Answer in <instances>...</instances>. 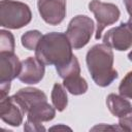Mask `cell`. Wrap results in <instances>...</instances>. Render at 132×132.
Wrapping results in <instances>:
<instances>
[{
	"label": "cell",
	"mask_w": 132,
	"mask_h": 132,
	"mask_svg": "<svg viewBox=\"0 0 132 132\" xmlns=\"http://www.w3.org/2000/svg\"><path fill=\"white\" fill-rule=\"evenodd\" d=\"M124 4H125V7L130 15V18H132V0H123Z\"/></svg>",
	"instance_id": "cell-23"
},
{
	"label": "cell",
	"mask_w": 132,
	"mask_h": 132,
	"mask_svg": "<svg viewBox=\"0 0 132 132\" xmlns=\"http://www.w3.org/2000/svg\"><path fill=\"white\" fill-rule=\"evenodd\" d=\"M10 89V82H0V99L7 96Z\"/></svg>",
	"instance_id": "cell-21"
},
{
	"label": "cell",
	"mask_w": 132,
	"mask_h": 132,
	"mask_svg": "<svg viewBox=\"0 0 132 132\" xmlns=\"http://www.w3.org/2000/svg\"><path fill=\"white\" fill-rule=\"evenodd\" d=\"M40 16L48 25H59L66 16V0H38Z\"/></svg>",
	"instance_id": "cell-9"
},
{
	"label": "cell",
	"mask_w": 132,
	"mask_h": 132,
	"mask_svg": "<svg viewBox=\"0 0 132 132\" xmlns=\"http://www.w3.org/2000/svg\"><path fill=\"white\" fill-rule=\"evenodd\" d=\"M105 129H114V130H122L121 127L119 126H106V125H101V126H96L92 128V130H105Z\"/></svg>",
	"instance_id": "cell-22"
},
{
	"label": "cell",
	"mask_w": 132,
	"mask_h": 132,
	"mask_svg": "<svg viewBox=\"0 0 132 132\" xmlns=\"http://www.w3.org/2000/svg\"><path fill=\"white\" fill-rule=\"evenodd\" d=\"M73 56L72 45L67 35L61 32H51L42 35L35 50V57L44 65H55L56 68L69 63Z\"/></svg>",
	"instance_id": "cell-1"
},
{
	"label": "cell",
	"mask_w": 132,
	"mask_h": 132,
	"mask_svg": "<svg viewBox=\"0 0 132 132\" xmlns=\"http://www.w3.org/2000/svg\"><path fill=\"white\" fill-rule=\"evenodd\" d=\"M32 20L30 7L20 1L1 0L0 25L7 29H20L28 25Z\"/></svg>",
	"instance_id": "cell-3"
},
{
	"label": "cell",
	"mask_w": 132,
	"mask_h": 132,
	"mask_svg": "<svg viewBox=\"0 0 132 132\" xmlns=\"http://www.w3.org/2000/svg\"><path fill=\"white\" fill-rule=\"evenodd\" d=\"M103 43L123 52L132 46V23H122L121 25L109 29L103 36Z\"/></svg>",
	"instance_id": "cell-7"
},
{
	"label": "cell",
	"mask_w": 132,
	"mask_h": 132,
	"mask_svg": "<svg viewBox=\"0 0 132 132\" xmlns=\"http://www.w3.org/2000/svg\"><path fill=\"white\" fill-rule=\"evenodd\" d=\"M95 24L87 15H76L68 24L66 35L72 48L79 50L87 45L94 33Z\"/></svg>",
	"instance_id": "cell-4"
},
{
	"label": "cell",
	"mask_w": 132,
	"mask_h": 132,
	"mask_svg": "<svg viewBox=\"0 0 132 132\" xmlns=\"http://www.w3.org/2000/svg\"><path fill=\"white\" fill-rule=\"evenodd\" d=\"M56 129H58V130H59V129H65V130H66V129H69V130H71L69 127H67V126H63V125H60V126H54V127L51 128V130H56Z\"/></svg>",
	"instance_id": "cell-24"
},
{
	"label": "cell",
	"mask_w": 132,
	"mask_h": 132,
	"mask_svg": "<svg viewBox=\"0 0 132 132\" xmlns=\"http://www.w3.org/2000/svg\"><path fill=\"white\" fill-rule=\"evenodd\" d=\"M129 22H130V23H132V18H130V19H129Z\"/></svg>",
	"instance_id": "cell-26"
},
{
	"label": "cell",
	"mask_w": 132,
	"mask_h": 132,
	"mask_svg": "<svg viewBox=\"0 0 132 132\" xmlns=\"http://www.w3.org/2000/svg\"><path fill=\"white\" fill-rule=\"evenodd\" d=\"M113 60V52L105 43L95 44L88 51L86 56L88 70L97 86L107 87L118 77Z\"/></svg>",
	"instance_id": "cell-2"
},
{
	"label": "cell",
	"mask_w": 132,
	"mask_h": 132,
	"mask_svg": "<svg viewBox=\"0 0 132 132\" xmlns=\"http://www.w3.org/2000/svg\"><path fill=\"white\" fill-rule=\"evenodd\" d=\"M119 92L125 98L132 99V71L128 72L119 86Z\"/></svg>",
	"instance_id": "cell-19"
},
{
	"label": "cell",
	"mask_w": 132,
	"mask_h": 132,
	"mask_svg": "<svg viewBox=\"0 0 132 132\" xmlns=\"http://www.w3.org/2000/svg\"><path fill=\"white\" fill-rule=\"evenodd\" d=\"M106 105H107L109 111L111 112V114H113L117 118L124 117L132 109L131 103L124 96H122V95L120 96V95H117L113 93L109 94L107 96Z\"/></svg>",
	"instance_id": "cell-13"
},
{
	"label": "cell",
	"mask_w": 132,
	"mask_h": 132,
	"mask_svg": "<svg viewBox=\"0 0 132 132\" xmlns=\"http://www.w3.org/2000/svg\"><path fill=\"white\" fill-rule=\"evenodd\" d=\"M25 114H27L22 103L13 96H6L0 100V118L6 124L12 127H19L23 124Z\"/></svg>",
	"instance_id": "cell-8"
},
{
	"label": "cell",
	"mask_w": 132,
	"mask_h": 132,
	"mask_svg": "<svg viewBox=\"0 0 132 132\" xmlns=\"http://www.w3.org/2000/svg\"><path fill=\"white\" fill-rule=\"evenodd\" d=\"M0 52H14V37L9 31H0Z\"/></svg>",
	"instance_id": "cell-18"
},
{
	"label": "cell",
	"mask_w": 132,
	"mask_h": 132,
	"mask_svg": "<svg viewBox=\"0 0 132 132\" xmlns=\"http://www.w3.org/2000/svg\"><path fill=\"white\" fill-rule=\"evenodd\" d=\"M56 116L55 108L47 103V101L39 102L29 108L27 112V121L24 125L25 131H45V128L41 125L42 122L52 121Z\"/></svg>",
	"instance_id": "cell-6"
},
{
	"label": "cell",
	"mask_w": 132,
	"mask_h": 132,
	"mask_svg": "<svg viewBox=\"0 0 132 132\" xmlns=\"http://www.w3.org/2000/svg\"><path fill=\"white\" fill-rule=\"evenodd\" d=\"M42 35L38 30H30L27 31L26 33H24L21 37V41H22V45L29 50V51H35L40 39H41Z\"/></svg>",
	"instance_id": "cell-16"
},
{
	"label": "cell",
	"mask_w": 132,
	"mask_h": 132,
	"mask_svg": "<svg viewBox=\"0 0 132 132\" xmlns=\"http://www.w3.org/2000/svg\"><path fill=\"white\" fill-rule=\"evenodd\" d=\"M22 62L14 52H0V82H10L19 76Z\"/></svg>",
	"instance_id": "cell-11"
},
{
	"label": "cell",
	"mask_w": 132,
	"mask_h": 132,
	"mask_svg": "<svg viewBox=\"0 0 132 132\" xmlns=\"http://www.w3.org/2000/svg\"><path fill=\"white\" fill-rule=\"evenodd\" d=\"M14 96L22 103L26 112H28L29 108L32 107L33 105L42 101H47V97L42 91L36 88H30V87L20 89L14 94Z\"/></svg>",
	"instance_id": "cell-12"
},
{
	"label": "cell",
	"mask_w": 132,
	"mask_h": 132,
	"mask_svg": "<svg viewBox=\"0 0 132 132\" xmlns=\"http://www.w3.org/2000/svg\"><path fill=\"white\" fill-rule=\"evenodd\" d=\"M63 86L72 95H81L88 91V82L84 77L80 76V74L64 78Z\"/></svg>",
	"instance_id": "cell-14"
},
{
	"label": "cell",
	"mask_w": 132,
	"mask_h": 132,
	"mask_svg": "<svg viewBox=\"0 0 132 132\" xmlns=\"http://www.w3.org/2000/svg\"><path fill=\"white\" fill-rule=\"evenodd\" d=\"M128 59H129V60L132 62V51H131V52L128 54Z\"/></svg>",
	"instance_id": "cell-25"
},
{
	"label": "cell",
	"mask_w": 132,
	"mask_h": 132,
	"mask_svg": "<svg viewBox=\"0 0 132 132\" xmlns=\"http://www.w3.org/2000/svg\"><path fill=\"white\" fill-rule=\"evenodd\" d=\"M89 9L94 13L97 21V30L95 38L96 40L100 39L103 30L114 24L120 19V9L113 3H105L100 0H92L89 3Z\"/></svg>",
	"instance_id": "cell-5"
},
{
	"label": "cell",
	"mask_w": 132,
	"mask_h": 132,
	"mask_svg": "<svg viewBox=\"0 0 132 132\" xmlns=\"http://www.w3.org/2000/svg\"><path fill=\"white\" fill-rule=\"evenodd\" d=\"M119 126L124 131H132V109L124 117L119 118Z\"/></svg>",
	"instance_id": "cell-20"
},
{
	"label": "cell",
	"mask_w": 132,
	"mask_h": 132,
	"mask_svg": "<svg viewBox=\"0 0 132 132\" xmlns=\"http://www.w3.org/2000/svg\"><path fill=\"white\" fill-rule=\"evenodd\" d=\"M52 102L54 107L58 111H63L68 104V98H67V93L64 89V87L58 82H56L53 87L52 94H51Z\"/></svg>",
	"instance_id": "cell-15"
},
{
	"label": "cell",
	"mask_w": 132,
	"mask_h": 132,
	"mask_svg": "<svg viewBox=\"0 0 132 132\" xmlns=\"http://www.w3.org/2000/svg\"><path fill=\"white\" fill-rule=\"evenodd\" d=\"M44 64L37 57H29L22 61V67L18 78L28 85L38 84L44 76Z\"/></svg>",
	"instance_id": "cell-10"
},
{
	"label": "cell",
	"mask_w": 132,
	"mask_h": 132,
	"mask_svg": "<svg viewBox=\"0 0 132 132\" xmlns=\"http://www.w3.org/2000/svg\"><path fill=\"white\" fill-rule=\"evenodd\" d=\"M56 70H57L58 74L60 75V77H62L63 79L68 77V76L78 75V74H80L79 62H78L77 58L75 56H73V58L71 59V61L69 63H67L66 65H64L62 67L56 68Z\"/></svg>",
	"instance_id": "cell-17"
}]
</instances>
